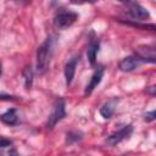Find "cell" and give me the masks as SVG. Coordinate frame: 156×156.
<instances>
[{"mask_svg": "<svg viewBox=\"0 0 156 156\" xmlns=\"http://www.w3.org/2000/svg\"><path fill=\"white\" fill-rule=\"evenodd\" d=\"M55 45H56V37L51 34L38 48V50H37V72L39 74H44L49 69Z\"/></svg>", "mask_w": 156, "mask_h": 156, "instance_id": "cell-1", "label": "cell"}, {"mask_svg": "<svg viewBox=\"0 0 156 156\" xmlns=\"http://www.w3.org/2000/svg\"><path fill=\"white\" fill-rule=\"evenodd\" d=\"M78 20V13L74 11H69V10H62L58 11L55 17H54V27L57 29H67L68 27H71L76 21Z\"/></svg>", "mask_w": 156, "mask_h": 156, "instance_id": "cell-2", "label": "cell"}, {"mask_svg": "<svg viewBox=\"0 0 156 156\" xmlns=\"http://www.w3.org/2000/svg\"><path fill=\"white\" fill-rule=\"evenodd\" d=\"M65 117H66V102H65V100L62 98H60L54 104L52 112L50 113V116L48 118V122H46V128L48 129H52Z\"/></svg>", "mask_w": 156, "mask_h": 156, "instance_id": "cell-3", "label": "cell"}, {"mask_svg": "<svg viewBox=\"0 0 156 156\" xmlns=\"http://www.w3.org/2000/svg\"><path fill=\"white\" fill-rule=\"evenodd\" d=\"M126 11L124 13L135 20V21H147L150 18V12L144 7L141 6L140 4L138 2H126Z\"/></svg>", "mask_w": 156, "mask_h": 156, "instance_id": "cell-4", "label": "cell"}, {"mask_svg": "<svg viewBox=\"0 0 156 156\" xmlns=\"http://www.w3.org/2000/svg\"><path fill=\"white\" fill-rule=\"evenodd\" d=\"M133 132V126L132 124H127L124 126L123 128H121L119 130L112 133L110 136H107L106 139V143L110 145V146H116L117 144H119L121 141H123L124 139H127Z\"/></svg>", "mask_w": 156, "mask_h": 156, "instance_id": "cell-5", "label": "cell"}, {"mask_svg": "<svg viewBox=\"0 0 156 156\" xmlns=\"http://www.w3.org/2000/svg\"><path fill=\"white\" fill-rule=\"evenodd\" d=\"M135 55L143 61V62H150L155 63L156 61V50L154 46H139L135 50Z\"/></svg>", "mask_w": 156, "mask_h": 156, "instance_id": "cell-6", "label": "cell"}, {"mask_svg": "<svg viewBox=\"0 0 156 156\" xmlns=\"http://www.w3.org/2000/svg\"><path fill=\"white\" fill-rule=\"evenodd\" d=\"M141 63H143V61H141L136 55H129V56L124 57V58L119 62L118 68H119L122 72H132V71H134L135 68H138Z\"/></svg>", "mask_w": 156, "mask_h": 156, "instance_id": "cell-7", "label": "cell"}, {"mask_svg": "<svg viewBox=\"0 0 156 156\" xmlns=\"http://www.w3.org/2000/svg\"><path fill=\"white\" fill-rule=\"evenodd\" d=\"M79 62V55H73L68 61L67 63L65 65V78H66V84L67 85H71L72 84V80L74 78V73H76V68H77V65Z\"/></svg>", "mask_w": 156, "mask_h": 156, "instance_id": "cell-8", "label": "cell"}, {"mask_svg": "<svg viewBox=\"0 0 156 156\" xmlns=\"http://www.w3.org/2000/svg\"><path fill=\"white\" fill-rule=\"evenodd\" d=\"M104 72H105V68H104L102 66H99V67L94 71L93 76L90 77L89 83L87 84V87H85V89H84V94H85V95L91 94V93L94 91V89L100 84V82H101V79H102V77H104Z\"/></svg>", "mask_w": 156, "mask_h": 156, "instance_id": "cell-9", "label": "cell"}, {"mask_svg": "<svg viewBox=\"0 0 156 156\" xmlns=\"http://www.w3.org/2000/svg\"><path fill=\"white\" fill-rule=\"evenodd\" d=\"M100 49V40L98 38H94L89 41L88 49H87V56H88V61L91 66H95L96 63V56Z\"/></svg>", "mask_w": 156, "mask_h": 156, "instance_id": "cell-10", "label": "cell"}, {"mask_svg": "<svg viewBox=\"0 0 156 156\" xmlns=\"http://www.w3.org/2000/svg\"><path fill=\"white\" fill-rule=\"evenodd\" d=\"M118 99L117 98H113V99H110L108 101H106L101 107H100V115L102 118L105 119H108L112 117V115L115 113L116 111V107H117V104H118Z\"/></svg>", "mask_w": 156, "mask_h": 156, "instance_id": "cell-11", "label": "cell"}, {"mask_svg": "<svg viewBox=\"0 0 156 156\" xmlns=\"http://www.w3.org/2000/svg\"><path fill=\"white\" fill-rule=\"evenodd\" d=\"M0 121L7 126H15L18 123V115L16 108H10L0 116Z\"/></svg>", "mask_w": 156, "mask_h": 156, "instance_id": "cell-12", "label": "cell"}, {"mask_svg": "<svg viewBox=\"0 0 156 156\" xmlns=\"http://www.w3.org/2000/svg\"><path fill=\"white\" fill-rule=\"evenodd\" d=\"M82 139H83V134L80 132H77V130H71L66 134V144L67 145L76 144L78 141H80Z\"/></svg>", "mask_w": 156, "mask_h": 156, "instance_id": "cell-13", "label": "cell"}, {"mask_svg": "<svg viewBox=\"0 0 156 156\" xmlns=\"http://www.w3.org/2000/svg\"><path fill=\"white\" fill-rule=\"evenodd\" d=\"M23 78H24V87L26 89H30L33 85V69L30 68V66L26 67L23 69Z\"/></svg>", "mask_w": 156, "mask_h": 156, "instance_id": "cell-14", "label": "cell"}, {"mask_svg": "<svg viewBox=\"0 0 156 156\" xmlns=\"http://www.w3.org/2000/svg\"><path fill=\"white\" fill-rule=\"evenodd\" d=\"M155 118H156V112H155V110H152V111H150V112H146V113L144 115V121H145V122H152V121H155Z\"/></svg>", "mask_w": 156, "mask_h": 156, "instance_id": "cell-15", "label": "cell"}, {"mask_svg": "<svg viewBox=\"0 0 156 156\" xmlns=\"http://www.w3.org/2000/svg\"><path fill=\"white\" fill-rule=\"evenodd\" d=\"M12 145V141L10 139H6V138H0V147H7Z\"/></svg>", "mask_w": 156, "mask_h": 156, "instance_id": "cell-16", "label": "cell"}, {"mask_svg": "<svg viewBox=\"0 0 156 156\" xmlns=\"http://www.w3.org/2000/svg\"><path fill=\"white\" fill-rule=\"evenodd\" d=\"M15 98L11 96V95H7V94H0V100H13Z\"/></svg>", "mask_w": 156, "mask_h": 156, "instance_id": "cell-17", "label": "cell"}, {"mask_svg": "<svg viewBox=\"0 0 156 156\" xmlns=\"http://www.w3.org/2000/svg\"><path fill=\"white\" fill-rule=\"evenodd\" d=\"M9 155H10V156H18V155H17V151H16V150H11V151L9 152Z\"/></svg>", "mask_w": 156, "mask_h": 156, "instance_id": "cell-18", "label": "cell"}, {"mask_svg": "<svg viewBox=\"0 0 156 156\" xmlns=\"http://www.w3.org/2000/svg\"><path fill=\"white\" fill-rule=\"evenodd\" d=\"M154 91H155V87H150V94L154 95Z\"/></svg>", "mask_w": 156, "mask_h": 156, "instance_id": "cell-19", "label": "cell"}, {"mask_svg": "<svg viewBox=\"0 0 156 156\" xmlns=\"http://www.w3.org/2000/svg\"><path fill=\"white\" fill-rule=\"evenodd\" d=\"M0 76H1V65H0Z\"/></svg>", "mask_w": 156, "mask_h": 156, "instance_id": "cell-20", "label": "cell"}, {"mask_svg": "<svg viewBox=\"0 0 156 156\" xmlns=\"http://www.w3.org/2000/svg\"><path fill=\"white\" fill-rule=\"evenodd\" d=\"M0 156H1V154H0Z\"/></svg>", "mask_w": 156, "mask_h": 156, "instance_id": "cell-21", "label": "cell"}]
</instances>
